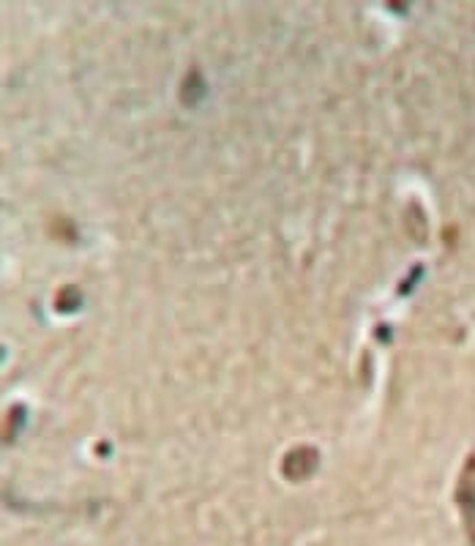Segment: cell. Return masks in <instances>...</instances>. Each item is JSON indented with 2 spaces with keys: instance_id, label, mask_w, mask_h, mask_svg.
Returning <instances> with one entry per match:
<instances>
[{
  "instance_id": "6da1fadb",
  "label": "cell",
  "mask_w": 475,
  "mask_h": 546,
  "mask_svg": "<svg viewBox=\"0 0 475 546\" xmlns=\"http://www.w3.org/2000/svg\"><path fill=\"white\" fill-rule=\"evenodd\" d=\"M454 500L459 514H462V522H465L467 538H470V544H475V456L467 459L459 484H456Z\"/></svg>"
},
{
  "instance_id": "7a4b0ae2",
  "label": "cell",
  "mask_w": 475,
  "mask_h": 546,
  "mask_svg": "<svg viewBox=\"0 0 475 546\" xmlns=\"http://www.w3.org/2000/svg\"><path fill=\"white\" fill-rule=\"evenodd\" d=\"M314 467H317V454L312 448H295L293 454H287V459H284V476L290 481H301L312 473Z\"/></svg>"
}]
</instances>
